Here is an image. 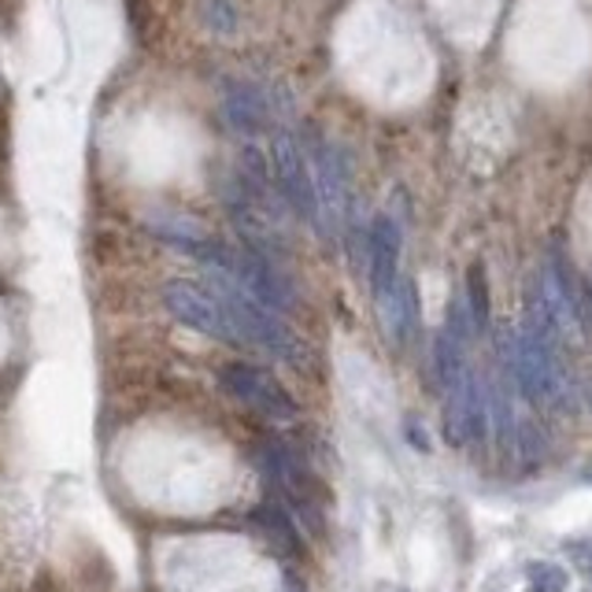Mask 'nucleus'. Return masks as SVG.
I'll return each mask as SVG.
<instances>
[{"mask_svg":"<svg viewBox=\"0 0 592 592\" xmlns=\"http://www.w3.org/2000/svg\"><path fill=\"white\" fill-rule=\"evenodd\" d=\"M503 356H508L511 378L519 382V390L526 393V401L545 404V407L567 404L570 393H567V374H562L559 356H556V341H548L541 329L522 323L519 334H508Z\"/></svg>","mask_w":592,"mask_h":592,"instance_id":"1","label":"nucleus"},{"mask_svg":"<svg viewBox=\"0 0 592 592\" xmlns=\"http://www.w3.org/2000/svg\"><path fill=\"white\" fill-rule=\"evenodd\" d=\"M163 304H167V312L178 318V323L200 329V334L216 337V341L245 345L234 318L227 312V304H222L211 289L193 286V281H167V286H163Z\"/></svg>","mask_w":592,"mask_h":592,"instance_id":"2","label":"nucleus"},{"mask_svg":"<svg viewBox=\"0 0 592 592\" xmlns=\"http://www.w3.org/2000/svg\"><path fill=\"white\" fill-rule=\"evenodd\" d=\"M270 171H275V189L278 197L289 204L304 222L323 227L318 222V193H315V174L307 167L300 144L289 134H278L275 149H270Z\"/></svg>","mask_w":592,"mask_h":592,"instance_id":"3","label":"nucleus"},{"mask_svg":"<svg viewBox=\"0 0 592 592\" xmlns=\"http://www.w3.org/2000/svg\"><path fill=\"white\" fill-rule=\"evenodd\" d=\"M219 382H222V390H227L230 396H237L241 404L256 407V411L267 415V419H275V422L297 419L293 396L281 390V385L267 371H259V367L230 363V367H222V371H219Z\"/></svg>","mask_w":592,"mask_h":592,"instance_id":"4","label":"nucleus"},{"mask_svg":"<svg viewBox=\"0 0 592 592\" xmlns=\"http://www.w3.org/2000/svg\"><path fill=\"white\" fill-rule=\"evenodd\" d=\"M367 256H371V289L382 304L401 281V227L393 216H374L371 237H367Z\"/></svg>","mask_w":592,"mask_h":592,"instance_id":"5","label":"nucleus"},{"mask_svg":"<svg viewBox=\"0 0 592 592\" xmlns=\"http://www.w3.org/2000/svg\"><path fill=\"white\" fill-rule=\"evenodd\" d=\"M222 112H227V123L234 126L237 134H256L264 130L270 119L267 96L248 82H234L227 85V96H222Z\"/></svg>","mask_w":592,"mask_h":592,"instance_id":"6","label":"nucleus"},{"mask_svg":"<svg viewBox=\"0 0 592 592\" xmlns=\"http://www.w3.org/2000/svg\"><path fill=\"white\" fill-rule=\"evenodd\" d=\"M467 307L474 329H489V286H485V267L474 264L467 270Z\"/></svg>","mask_w":592,"mask_h":592,"instance_id":"7","label":"nucleus"},{"mask_svg":"<svg viewBox=\"0 0 592 592\" xmlns=\"http://www.w3.org/2000/svg\"><path fill=\"white\" fill-rule=\"evenodd\" d=\"M252 522H259V526H264L270 537L278 541V548L281 552H300V541H297V533H293V526H289V519H286V511H278V508H259L256 514H252Z\"/></svg>","mask_w":592,"mask_h":592,"instance_id":"8","label":"nucleus"},{"mask_svg":"<svg viewBox=\"0 0 592 592\" xmlns=\"http://www.w3.org/2000/svg\"><path fill=\"white\" fill-rule=\"evenodd\" d=\"M567 570L556 562H533L530 567V592H567Z\"/></svg>","mask_w":592,"mask_h":592,"instance_id":"9","label":"nucleus"},{"mask_svg":"<svg viewBox=\"0 0 592 592\" xmlns=\"http://www.w3.org/2000/svg\"><path fill=\"white\" fill-rule=\"evenodd\" d=\"M570 559H574V567L592 581V537H585V541H570Z\"/></svg>","mask_w":592,"mask_h":592,"instance_id":"10","label":"nucleus"}]
</instances>
